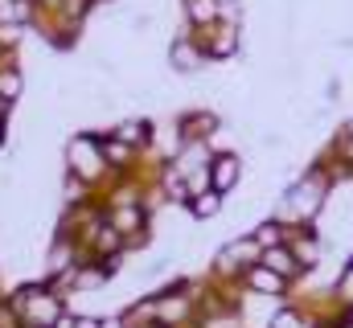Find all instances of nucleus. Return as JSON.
<instances>
[{"mask_svg":"<svg viewBox=\"0 0 353 328\" xmlns=\"http://www.w3.org/2000/svg\"><path fill=\"white\" fill-rule=\"evenodd\" d=\"M17 312L25 320H33L37 328H54V320L62 316V300H54L46 287H25L17 296Z\"/></svg>","mask_w":353,"mask_h":328,"instance_id":"nucleus-1","label":"nucleus"},{"mask_svg":"<svg viewBox=\"0 0 353 328\" xmlns=\"http://www.w3.org/2000/svg\"><path fill=\"white\" fill-rule=\"evenodd\" d=\"M66 161L74 168V176L90 181V176H99V168H103V152H99V144H94L90 136H74V140L66 144Z\"/></svg>","mask_w":353,"mask_h":328,"instance_id":"nucleus-2","label":"nucleus"},{"mask_svg":"<svg viewBox=\"0 0 353 328\" xmlns=\"http://www.w3.org/2000/svg\"><path fill=\"white\" fill-rule=\"evenodd\" d=\"M321 197H325V181H316V176H308V181H300L292 193H288V201H292V214H312L316 205H321Z\"/></svg>","mask_w":353,"mask_h":328,"instance_id":"nucleus-3","label":"nucleus"},{"mask_svg":"<svg viewBox=\"0 0 353 328\" xmlns=\"http://www.w3.org/2000/svg\"><path fill=\"white\" fill-rule=\"evenodd\" d=\"M259 254H263V250H259V243H255V238H243V243L226 246V250H222V254H218V267H222V263H226V271H234V267H239V263H255V258H259Z\"/></svg>","mask_w":353,"mask_h":328,"instance_id":"nucleus-4","label":"nucleus"},{"mask_svg":"<svg viewBox=\"0 0 353 328\" xmlns=\"http://www.w3.org/2000/svg\"><path fill=\"white\" fill-rule=\"evenodd\" d=\"M259 258H263V267H267V271H275V275H283V279L300 271L296 254H292V250H283V246H267V250L259 254Z\"/></svg>","mask_w":353,"mask_h":328,"instance_id":"nucleus-5","label":"nucleus"},{"mask_svg":"<svg viewBox=\"0 0 353 328\" xmlns=\"http://www.w3.org/2000/svg\"><path fill=\"white\" fill-rule=\"evenodd\" d=\"M234 181H239V161H234V156H218V161L210 164V185H214L218 193L234 189Z\"/></svg>","mask_w":353,"mask_h":328,"instance_id":"nucleus-6","label":"nucleus"},{"mask_svg":"<svg viewBox=\"0 0 353 328\" xmlns=\"http://www.w3.org/2000/svg\"><path fill=\"white\" fill-rule=\"evenodd\" d=\"M247 279H251V287H255V291H267V296H279V291L288 287V283H283V275H275V271H267V267H255Z\"/></svg>","mask_w":353,"mask_h":328,"instance_id":"nucleus-7","label":"nucleus"},{"mask_svg":"<svg viewBox=\"0 0 353 328\" xmlns=\"http://www.w3.org/2000/svg\"><path fill=\"white\" fill-rule=\"evenodd\" d=\"M218 209H222V193L218 189H201L193 197V218H214Z\"/></svg>","mask_w":353,"mask_h":328,"instance_id":"nucleus-8","label":"nucleus"},{"mask_svg":"<svg viewBox=\"0 0 353 328\" xmlns=\"http://www.w3.org/2000/svg\"><path fill=\"white\" fill-rule=\"evenodd\" d=\"M218 12H222V4H214V0H189V21H197V25H210Z\"/></svg>","mask_w":353,"mask_h":328,"instance_id":"nucleus-9","label":"nucleus"},{"mask_svg":"<svg viewBox=\"0 0 353 328\" xmlns=\"http://www.w3.org/2000/svg\"><path fill=\"white\" fill-rule=\"evenodd\" d=\"M173 66L176 70H193V66H201V54L181 41V45H173Z\"/></svg>","mask_w":353,"mask_h":328,"instance_id":"nucleus-10","label":"nucleus"},{"mask_svg":"<svg viewBox=\"0 0 353 328\" xmlns=\"http://www.w3.org/2000/svg\"><path fill=\"white\" fill-rule=\"evenodd\" d=\"M115 136H119L123 144H140V140L148 136V127H144L140 119H128V123H119V127H115Z\"/></svg>","mask_w":353,"mask_h":328,"instance_id":"nucleus-11","label":"nucleus"},{"mask_svg":"<svg viewBox=\"0 0 353 328\" xmlns=\"http://www.w3.org/2000/svg\"><path fill=\"white\" fill-rule=\"evenodd\" d=\"M25 17V4L21 0H0V25H12Z\"/></svg>","mask_w":353,"mask_h":328,"instance_id":"nucleus-12","label":"nucleus"},{"mask_svg":"<svg viewBox=\"0 0 353 328\" xmlns=\"http://www.w3.org/2000/svg\"><path fill=\"white\" fill-rule=\"evenodd\" d=\"M255 234H259V238H255L259 246H279V226H275V222H263Z\"/></svg>","mask_w":353,"mask_h":328,"instance_id":"nucleus-13","label":"nucleus"},{"mask_svg":"<svg viewBox=\"0 0 353 328\" xmlns=\"http://www.w3.org/2000/svg\"><path fill=\"white\" fill-rule=\"evenodd\" d=\"M271 328H308V325H304L296 312H275V316H271Z\"/></svg>","mask_w":353,"mask_h":328,"instance_id":"nucleus-14","label":"nucleus"},{"mask_svg":"<svg viewBox=\"0 0 353 328\" xmlns=\"http://www.w3.org/2000/svg\"><path fill=\"white\" fill-rule=\"evenodd\" d=\"M0 328H21V316H17V308L0 304Z\"/></svg>","mask_w":353,"mask_h":328,"instance_id":"nucleus-15","label":"nucleus"},{"mask_svg":"<svg viewBox=\"0 0 353 328\" xmlns=\"http://www.w3.org/2000/svg\"><path fill=\"white\" fill-rule=\"evenodd\" d=\"M337 291H341V300H345V304H353V267L345 271V275H341V283H337Z\"/></svg>","mask_w":353,"mask_h":328,"instance_id":"nucleus-16","label":"nucleus"},{"mask_svg":"<svg viewBox=\"0 0 353 328\" xmlns=\"http://www.w3.org/2000/svg\"><path fill=\"white\" fill-rule=\"evenodd\" d=\"M292 254H296V263H312L316 258V243H300Z\"/></svg>","mask_w":353,"mask_h":328,"instance_id":"nucleus-17","label":"nucleus"},{"mask_svg":"<svg viewBox=\"0 0 353 328\" xmlns=\"http://www.w3.org/2000/svg\"><path fill=\"white\" fill-rule=\"evenodd\" d=\"M17 86H21L17 74H0V94H4V99H8V94H17Z\"/></svg>","mask_w":353,"mask_h":328,"instance_id":"nucleus-18","label":"nucleus"},{"mask_svg":"<svg viewBox=\"0 0 353 328\" xmlns=\"http://www.w3.org/2000/svg\"><path fill=\"white\" fill-rule=\"evenodd\" d=\"M107 156H111V161H123V156H128V144H123V140L107 144Z\"/></svg>","mask_w":353,"mask_h":328,"instance_id":"nucleus-19","label":"nucleus"},{"mask_svg":"<svg viewBox=\"0 0 353 328\" xmlns=\"http://www.w3.org/2000/svg\"><path fill=\"white\" fill-rule=\"evenodd\" d=\"M99 328H123V320H119V316H107V320H103Z\"/></svg>","mask_w":353,"mask_h":328,"instance_id":"nucleus-20","label":"nucleus"},{"mask_svg":"<svg viewBox=\"0 0 353 328\" xmlns=\"http://www.w3.org/2000/svg\"><path fill=\"white\" fill-rule=\"evenodd\" d=\"M4 107H8V103H4V99H0V127H4Z\"/></svg>","mask_w":353,"mask_h":328,"instance_id":"nucleus-21","label":"nucleus"}]
</instances>
